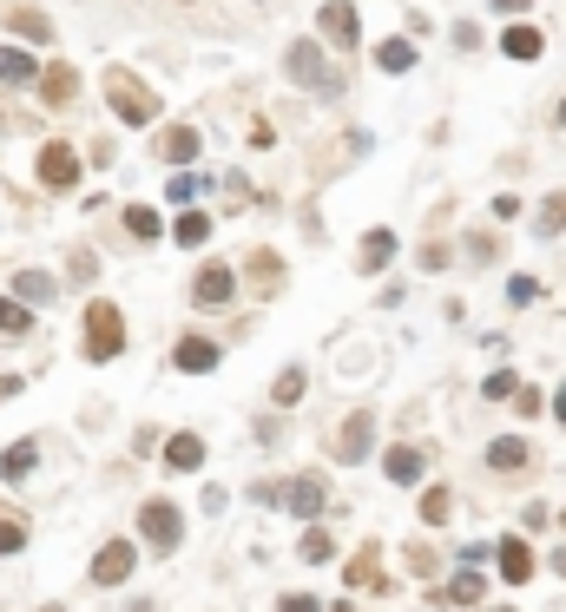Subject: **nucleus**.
I'll list each match as a JSON object with an SVG mask.
<instances>
[{
	"label": "nucleus",
	"mask_w": 566,
	"mask_h": 612,
	"mask_svg": "<svg viewBox=\"0 0 566 612\" xmlns=\"http://www.w3.org/2000/svg\"><path fill=\"white\" fill-rule=\"evenodd\" d=\"M99 86H106V106L119 112V126H152L158 112V93H152V79H139L132 66H106L99 73Z\"/></svg>",
	"instance_id": "nucleus-1"
},
{
	"label": "nucleus",
	"mask_w": 566,
	"mask_h": 612,
	"mask_svg": "<svg viewBox=\"0 0 566 612\" xmlns=\"http://www.w3.org/2000/svg\"><path fill=\"white\" fill-rule=\"evenodd\" d=\"M79 349H86V362H112L126 356V316H119V303H86V336H79Z\"/></svg>",
	"instance_id": "nucleus-2"
},
{
	"label": "nucleus",
	"mask_w": 566,
	"mask_h": 612,
	"mask_svg": "<svg viewBox=\"0 0 566 612\" xmlns=\"http://www.w3.org/2000/svg\"><path fill=\"white\" fill-rule=\"evenodd\" d=\"M283 73L297 79V86H310V93H323V99L343 86V79H336V66L323 60V47H316V40H290V53H283Z\"/></svg>",
	"instance_id": "nucleus-3"
},
{
	"label": "nucleus",
	"mask_w": 566,
	"mask_h": 612,
	"mask_svg": "<svg viewBox=\"0 0 566 612\" xmlns=\"http://www.w3.org/2000/svg\"><path fill=\"white\" fill-rule=\"evenodd\" d=\"M316 33H323L336 53H356L362 47V14L349 0H323V7H316Z\"/></svg>",
	"instance_id": "nucleus-4"
},
{
	"label": "nucleus",
	"mask_w": 566,
	"mask_h": 612,
	"mask_svg": "<svg viewBox=\"0 0 566 612\" xmlns=\"http://www.w3.org/2000/svg\"><path fill=\"white\" fill-rule=\"evenodd\" d=\"M369 448H376V415L369 408H356V415H343L330 435V461H369Z\"/></svg>",
	"instance_id": "nucleus-5"
},
{
	"label": "nucleus",
	"mask_w": 566,
	"mask_h": 612,
	"mask_svg": "<svg viewBox=\"0 0 566 612\" xmlns=\"http://www.w3.org/2000/svg\"><path fill=\"white\" fill-rule=\"evenodd\" d=\"M33 178L47 191H73L79 185V152L73 145H60V139H47L40 145V158H33Z\"/></svg>",
	"instance_id": "nucleus-6"
},
{
	"label": "nucleus",
	"mask_w": 566,
	"mask_h": 612,
	"mask_svg": "<svg viewBox=\"0 0 566 612\" xmlns=\"http://www.w3.org/2000/svg\"><path fill=\"white\" fill-rule=\"evenodd\" d=\"M231 297H237V270L218 264V257H205L198 277H191V303H198V310H218V303H231Z\"/></svg>",
	"instance_id": "nucleus-7"
},
{
	"label": "nucleus",
	"mask_w": 566,
	"mask_h": 612,
	"mask_svg": "<svg viewBox=\"0 0 566 612\" xmlns=\"http://www.w3.org/2000/svg\"><path fill=\"white\" fill-rule=\"evenodd\" d=\"M178 527H185V514H178L172 501H145L139 507V534L152 540V553H172L178 547Z\"/></svg>",
	"instance_id": "nucleus-8"
},
{
	"label": "nucleus",
	"mask_w": 566,
	"mask_h": 612,
	"mask_svg": "<svg viewBox=\"0 0 566 612\" xmlns=\"http://www.w3.org/2000/svg\"><path fill=\"white\" fill-rule=\"evenodd\" d=\"M132 566H139V547H132V540H106V547L93 553V586H126Z\"/></svg>",
	"instance_id": "nucleus-9"
},
{
	"label": "nucleus",
	"mask_w": 566,
	"mask_h": 612,
	"mask_svg": "<svg viewBox=\"0 0 566 612\" xmlns=\"http://www.w3.org/2000/svg\"><path fill=\"white\" fill-rule=\"evenodd\" d=\"M0 20H7L20 40H33V47H53V14H47V7H33V0H7Z\"/></svg>",
	"instance_id": "nucleus-10"
},
{
	"label": "nucleus",
	"mask_w": 566,
	"mask_h": 612,
	"mask_svg": "<svg viewBox=\"0 0 566 612\" xmlns=\"http://www.w3.org/2000/svg\"><path fill=\"white\" fill-rule=\"evenodd\" d=\"M343 580L356 586V593H395L389 573H382V547H376V540H362V553L343 566Z\"/></svg>",
	"instance_id": "nucleus-11"
},
{
	"label": "nucleus",
	"mask_w": 566,
	"mask_h": 612,
	"mask_svg": "<svg viewBox=\"0 0 566 612\" xmlns=\"http://www.w3.org/2000/svg\"><path fill=\"white\" fill-rule=\"evenodd\" d=\"M33 93L47 99L53 112H60V106H73V93H79V73H73V60H47V66H40V79H33Z\"/></svg>",
	"instance_id": "nucleus-12"
},
{
	"label": "nucleus",
	"mask_w": 566,
	"mask_h": 612,
	"mask_svg": "<svg viewBox=\"0 0 566 612\" xmlns=\"http://www.w3.org/2000/svg\"><path fill=\"white\" fill-rule=\"evenodd\" d=\"M323 501H330L323 474H297V481H283V507H290L297 520H316V514H323Z\"/></svg>",
	"instance_id": "nucleus-13"
},
{
	"label": "nucleus",
	"mask_w": 566,
	"mask_h": 612,
	"mask_svg": "<svg viewBox=\"0 0 566 612\" xmlns=\"http://www.w3.org/2000/svg\"><path fill=\"white\" fill-rule=\"evenodd\" d=\"M218 356H224V349L211 343V336H178L172 369H178V376H211V369H218Z\"/></svg>",
	"instance_id": "nucleus-14"
},
{
	"label": "nucleus",
	"mask_w": 566,
	"mask_h": 612,
	"mask_svg": "<svg viewBox=\"0 0 566 612\" xmlns=\"http://www.w3.org/2000/svg\"><path fill=\"white\" fill-rule=\"evenodd\" d=\"M198 152H205V132L198 126H165L158 132V158H165V165H198Z\"/></svg>",
	"instance_id": "nucleus-15"
},
{
	"label": "nucleus",
	"mask_w": 566,
	"mask_h": 612,
	"mask_svg": "<svg viewBox=\"0 0 566 612\" xmlns=\"http://www.w3.org/2000/svg\"><path fill=\"white\" fill-rule=\"evenodd\" d=\"M494 560H501V580L507 586H527V580H534V547H527L520 534H507L501 547H494Z\"/></svg>",
	"instance_id": "nucleus-16"
},
{
	"label": "nucleus",
	"mask_w": 566,
	"mask_h": 612,
	"mask_svg": "<svg viewBox=\"0 0 566 612\" xmlns=\"http://www.w3.org/2000/svg\"><path fill=\"white\" fill-rule=\"evenodd\" d=\"M389 264H395V231H389V224H376V231L356 244V270L376 277V270H389Z\"/></svg>",
	"instance_id": "nucleus-17"
},
{
	"label": "nucleus",
	"mask_w": 566,
	"mask_h": 612,
	"mask_svg": "<svg viewBox=\"0 0 566 612\" xmlns=\"http://www.w3.org/2000/svg\"><path fill=\"white\" fill-rule=\"evenodd\" d=\"M165 468H172V474L205 468V435H191V428H185V435H172V441H165Z\"/></svg>",
	"instance_id": "nucleus-18"
},
{
	"label": "nucleus",
	"mask_w": 566,
	"mask_h": 612,
	"mask_svg": "<svg viewBox=\"0 0 566 612\" xmlns=\"http://www.w3.org/2000/svg\"><path fill=\"white\" fill-rule=\"evenodd\" d=\"M501 53H507V60H520V66H527V60H540V53H547V40H540V27L514 20V27L501 33Z\"/></svg>",
	"instance_id": "nucleus-19"
},
{
	"label": "nucleus",
	"mask_w": 566,
	"mask_h": 612,
	"mask_svg": "<svg viewBox=\"0 0 566 612\" xmlns=\"http://www.w3.org/2000/svg\"><path fill=\"white\" fill-rule=\"evenodd\" d=\"M527 461H534V448H527L520 435H501V441H488V468H494V474H520Z\"/></svg>",
	"instance_id": "nucleus-20"
},
{
	"label": "nucleus",
	"mask_w": 566,
	"mask_h": 612,
	"mask_svg": "<svg viewBox=\"0 0 566 612\" xmlns=\"http://www.w3.org/2000/svg\"><path fill=\"white\" fill-rule=\"evenodd\" d=\"M244 277H251L264 297H277V290H283V257L277 251H251V257H244Z\"/></svg>",
	"instance_id": "nucleus-21"
},
{
	"label": "nucleus",
	"mask_w": 566,
	"mask_h": 612,
	"mask_svg": "<svg viewBox=\"0 0 566 612\" xmlns=\"http://www.w3.org/2000/svg\"><path fill=\"white\" fill-rule=\"evenodd\" d=\"M382 474H389L395 487H415V481H422V448H409V441L389 448V455H382Z\"/></svg>",
	"instance_id": "nucleus-22"
},
{
	"label": "nucleus",
	"mask_w": 566,
	"mask_h": 612,
	"mask_svg": "<svg viewBox=\"0 0 566 612\" xmlns=\"http://www.w3.org/2000/svg\"><path fill=\"white\" fill-rule=\"evenodd\" d=\"M441 599H448V606H481V599H488V580H481L474 566H461L455 580L441 586Z\"/></svg>",
	"instance_id": "nucleus-23"
},
{
	"label": "nucleus",
	"mask_w": 566,
	"mask_h": 612,
	"mask_svg": "<svg viewBox=\"0 0 566 612\" xmlns=\"http://www.w3.org/2000/svg\"><path fill=\"white\" fill-rule=\"evenodd\" d=\"M0 79H7V86H33V79H40V60H33L27 47H0Z\"/></svg>",
	"instance_id": "nucleus-24"
},
{
	"label": "nucleus",
	"mask_w": 566,
	"mask_h": 612,
	"mask_svg": "<svg viewBox=\"0 0 566 612\" xmlns=\"http://www.w3.org/2000/svg\"><path fill=\"white\" fill-rule=\"evenodd\" d=\"M33 461H40V441H33V435H27V441H14V448H7V461H0V481H14V487H20V481L33 474Z\"/></svg>",
	"instance_id": "nucleus-25"
},
{
	"label": "nucleus",
	"mask_w": 566,
	"mask_h": 612,
	"mask_svg": "<svg viewBox=\"0 0 566 612\" xmlns=\"http://www.w3.org/2000/svg\"><path fill=\"white\" fill-rule=\"evenodd\" d=\"M119 218H126V231L139 237V244H158V237H165V218H158L152 204H126Z\"/></svg>",
	"instance_id": "nucleus-26"
},
{
	"label": "nucleus",
	"mask_w": 566,
	"mask_h": 612,
	"mask_svg": "<svg viewBox=\"0 0 566 612\" xmlns=\"http://www.w3.org/2000/svg\"><path fill=\"white\" fill-rule=\"evenodd\" d=\"M376 66H382V73H409V66H415V40H409V33L382 40V47H376Z\"/></svg>",
	"instance_id": "nucleus-27"
},
{
	"label": "nucleus",
	"mask_w": 566,
	"mask_h": 612,
	"mask_svg": "<svg viewBox=\"0 0 566 612\" xmlns=\"http://www.w3.org/2000/svg\"><path fill=\"white\" fill-rule=\"evenodd\" d=\"M303 389H310V376H303L297 362H290V369H277V382H270V402H277V408H297V402H303Z\"/></svg>",
	"instance_id": "nucleus-28"
},
{
	"label": "nucleus",
	"mask_w": 566,
	"mask_h": 612,
	"mask_svg": "<svg viewBox=\"0 0 566 612\" xmlns=\"http://www.w3.org/2000/svg\"><path fill=\"white\" fill-rule=\"evenodd\" d=\"M211 224H218L211 211H185V218L172 224V237L185 244V251H198V244H211Z\"/></svg>",
	"instance_id": "nucleus-29"
},
{
	"label": "nucleus",
	"mask_w": 566,
	"mask_h": 612,
	"mask_svg": "<svg viewBox=\"0 0 566 612\" xmlns=\"http://www.w3.org/2000/svg\"><path fill=\"white\" fill-rule=\"evenodd\" d=\"M53 290H60V283H53L47 270H20V277H14V297L20 303H53Z\"/></svg>",
	"instance_id": "nucleus-30"
},
{
	"label": "nucleus",
	"mask_w": 566,
	"mask_h": 612,
	"mask_svg": "<svg viewBox=\"0 0 566 612\" xmlns=\"http://www.w3.org/2000/svg\"><path fill=\"white\" fill-rule=\"evenodd\" d=\"M27 330H33V303L0 297V336H27Z\"/></svg>",
	"instance_id": "nucleus-31"
},
{
	"label": "nucleus",
	"mask_w": 566,
	"mask_h": 612,
	"mask_svg": "<svg viewBox=\"0 0 566 612\" xmlns=\"http://www.w3.org/2000/svg\"><path fill=\"white\" fill-rule=\"evenodd\" d=\"M566 231V191H553L547 204H540V218H534V237H560Z\"/></svg>",
	"instance_id": "nucleus-32"
},
{
	"label": "nucleus",
	"mask_w": 566,
	"mask_h": 612,
	"mask_svg": "<svg viewBox=\"0 0 566 612\" xmlns=\"http://www.w3.org/2000/svg\"><path fill=\"white\" fill-rule=\"evenodd\" d=\"M330 553H336V540L323 534V527H310V534L297 540V560H303V566H323V560H330Z\"/></svg>",
	"instance_id": "nucleus-33"
},
{
	"label": "nucleus",
	"mask_w": 566,
	"mask_h": 612,
	"mask_svg": "<svg viewBox=\"0 0 566 612\" xmlns=\"http://www.w3.org/2000/svg\"><path fill=\"white\" fill-rule=\"evenodd\" d=\"M448 514H455V494H448V487H428L422 494V520L428 527H448Z\"/></svg>",
	"instance_id": "nucleus-34"
},
{
	"label": "nucleus",
	"mask_w": 566,
	"mask_h": 612,
	"mask_svg": "<svg viewBox=\"0 0 566 612\" xmlns=\"http://www.w3.org/2000/svg\"><path fill=\"white\" fill-rule=\"evenodd\" d=\"M514 389H520V382H514V369H494V376L481 382V395H488V402H507Z\"/></svg>",
	"instance_id": "nucleus-35"
},
{
	"label": "nucleus",
	"mask_w": 566,
	"mask_h": 612,
	"mask_svg": "<svg viewBox=\"0 0 566 612\" xmlns=\"http://www.w3.org/2000/svg\"><path fill=\"white\" fill-rule=\"evenodd\" d=\"M165 198H172V204H191V198H198V172H178L172 185H165Z\"/></svg>",
	"instance_id": "nucleus-36"
},
{
	"label": "nucleus",
	"mask_w": 566,
	"mask_h": 612,
	"mask_svg": "<svg viewBox=\"0 0 566 612\" xmlns=\"http://www.w3.org/2000/svg\"><path fill=\"white\" fill-rule=\"evenodd\" d=\"M27 547V527L20 520H0V553H20Z\"/></svg>",
	"instance_id": "nucleus-37"
},
{
	"label": "nucleus",
	"mask_w": 566,
	"mask_h": 612,
	"mask_svg": "<svg viewBox=\"0 0 566 612\" xmlns=\"http://www.w3.org/2000/svg\"><path fill=\"white\" fill-rule=\"evenodd\" d=\"M277 612H323V606H316L310 593H283V599H277Z\"/></svg>",
	"instance_id": "nucleus-38"
},
{
	"label": "nucleus",
	"mask_w": 566,
	"mask_h": 612,
	"mask_svg": "<svg viewBox=\"0 0 566 612\" xmlns=\"http://www.w3.org/2000/svg\"><path fill=\"white\" fill-rule=\"evenodd\" d=\"M507 297H514V303H534L540 283H534V277H514V283H507Z\"/></svg>",
	"instance_id": "nucleus-39"
},
{
	"label": "nucleus",
	"mask_w": 566,
	"mask_h": 612,
	"mask_svg": "<svg viewBox=\"0 0 566 612\" xmlns=\"http://www.w3.org/2000/svg\"><path fill=\"white\" fill-rule=\"evenodd\" d=\"M455 47H461V53L481 47V27H474V20H461V27H455Z\"/></svg>",
	"instance_id": "nucleus-40"
},
{
	"label": "nucleus",
	"mask_w": 566,
	"mask_h": 612,
	"mask_svg": "<svg viewBox=\"0 0 566 612\" xmlns=\"http://www.w3.org/2000/svg\"><path fill=\"white\" fill-rule=\"evenodd\" d=\"M514 408H520V415H540L547 402H540V389H514Z\"/></svg>",
	"instance_id": "nucleus-41"
},
{
	"label": "nucleus",
	"mask_w": 566,
	"mask_h": 612,
	"mask_svg": "<svg viewBox=\"0 0 566 612\" xmlns=\"http://www.w3.org/2000/svg\"><path fill=\"white\" fill-rule=\"evenodd\" d=\"M488 7H494V14H507V20H520L527 7H534V0H488Z\"/></svg>",
	"instance_id": "nucleus-42"
},
{
	"label": "nucleus",
	"mask_w": 566,
	"mask_h": 612,
	"mask_svg": "<svg viewBox=\"0 0 566 612\" xmlns=\"http://www.w3.org/2000/svg\"><path fill=\"white\" fill-rule=\"evenodd\" d=\"M553 415H560V422H566V382H560V395H553Z\"/></svg>",
	"instance_id": "nucleus-43"
},
{
	"label": "nucleus",
	"mask_w": 566,
	"mask_h": 612,
	"mask_svg": "<svg viewBox=\"0 0 566 612\" xmlns=\"http://www.w3.org/2000/svg\"><path fill=\"white\" fill-rule=\"evenodd\" d=\"M553 573H566V547H560V553H553Z\"/></svg>",
	"instance_id": "nucleus-44"
},
{
	"label": "nucleus",
	"mask_w": 566,
	"mask_h": 612,
	"mask_svg": "<svg viewBox=\"0 0 566 612\" xmlns=\"http://www.w3.org/2000/svg\"><path fill=\"white\" fill-rule=\"evenodd\" d=\"M553 119H560V132H566V99H560V112H553Z\"/></svg>",
	"instance_id": "nucleus-45"
},
{
	"label": "nucleus",
	"mask_w": 566,
	"mask_h": 612,
	"mask_svg": "<svg viewBox=\"0 0 566 612\" xmlns=\"http://www.w3.org/2000/svg\"><path fill=\"white\" fill-rule=\"evenodd\" d=\"M330 612H356V606H349V599H343V606H330Z\"/></svg>",
	"instance_id": "nucleus-46"
},
{
	"label": "nucleus",
	"mask_w": 566,
	"mask_h": 612,
	"mask_svg": "<svg viewBox=\"0 0 566 612\" xmlns=\"http://www.w3.org/2000/svg\"><path fill=\"white\" fill-rule=\"evenodd\" d=\"M185 7H191V0H185Z\"/></svg>",
	"instance_id": "nucleus-47"
}]
</instances>
